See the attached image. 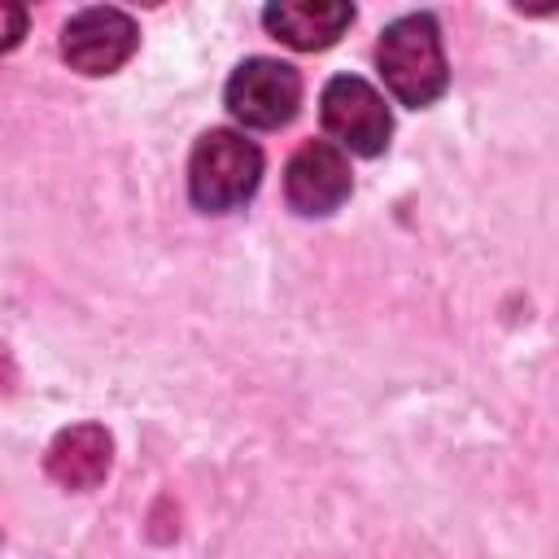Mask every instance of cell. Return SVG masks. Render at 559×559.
<instances>
[{
    "label": "cell",
    "mask_w": 559,
    "mask_h": 559,
    "mask_svg": "<svg viewBox=\"0 0 559 559\" xmlns=\"http://www.w3.org/2000/svg\"><path fill=\"white\" fill-rule=\"evenodd\" d=\"M376 66H380L384 87L411 109L432 105L445 92V79H450L445 74V52H441V31L428 13L397 17L380 35Z\"/></svg>",
    "instance_id": "cell-1"
},
{
    "label": "cell",
    "mask_w": 559,
    "mask_h": 559,
    "mask_svg": "<svg viewBox=\"0 0 559 559\" xmlns=\"http://www.w3.org/2000/svg\"><path fill=\"white\" fill-rule=\"evenodd\" d=\"M262 183V148L240 131L214 127L192 144L188 157V197L197 210L223 214L245 205Z\"/></svg>",
    "instance_id": "cell-2"
},
{
    "label": "cell",
    "mask_w": 559,
    "mask_h": 559,
    "mask_svg": "<svg viewBox=\"0 0 559 559\" xmlns=\"http://www.w3.org/2000/svg\"><path fill=\"white\" fill-rule=\"evenodd\" d=\"M223 100H227V114L240 127L275 131L301 105V74L288 61H275V57H249L227 79Z\"/></svg>",
    "instance_id": "cell-3"
},
{
    "label": "cell",
    "mask_w": 559,
    "mask_h": 559,
    "mask_svg": "<svg viewBox=\"0 0 559 559\" xmlns=\"http://www.w3.org/2000/svg\"><path fill=\"white\" fill-rule=\"evenodd\" d=\"M319 114H323L332 144H341L345 153H358V157L384 153V144L393 135L384 96L358 74H336L319 96Z\"/></svg>",
    "instance_id": "cell-4"
},
{
    "label": "cell",
    "mask_w": 559,
    "mask_h": 559,
    "mask_svg": "<svg viewBox=\"0 0 559 559\" xmlns=\"http://www.w3.org/2000/svg\"><path fill=\"white\" fill-rule=\"evenodd\" d=\"M135 44H140V31H135L131 13L114 9V4H92V9L74 13L61 31V57L70 61V70L92 74V79L127 66Z\"/></svg>",
    "instance_id": "cell-5"
},
{
    "label": "cell",
    "mask_w": 559,
    "mask_h": 559,
    "mask_svg": "<svg viewBox=\"0 0 559 559\" xmlns=\"http://www.w3.org/2000/svg\"><path fill=\"white\" fill-rule=\"evenodd\" d=\"M349 157L332 140H306L284 166V197L297 214H332L349 197Z\"/></svg>",
    "instance_id": "cell-6"
},
{
    "label": "cell",
    "mask_w": 559,
    "mask_h": 559,
    "mask_svg": "<svg viewBox=\"0 0 559 559\" xmlns=\"http://www.w3.org/2000/svg\"><path fill=\"white\" fill-rule=\"evenodd\" d=\"M262 22L280 44L319 52L345 35V26L354 22V0H266Z\"/></svg>",
    "instance_id": "cell-7"
},
{
    "label": "cell",
    "mask_w": 559,
    "mask_h": 559,
    "mask_svg": "<svg viewBox=\"0 0 559 559\" xmlns=\"http://www.w3.org/2000/svg\"><path fill=\"white\" fill-rule=\"evenodd\" d=\"M114 459V441L100 424H74L52 437L48 445V476L61 489H92L105 480Z\"/></svg>",
    "instance_id": "cell-8"
},
{
    "label": "cell",
    "mask_w": 559,
    "mask_h": 559,
    "mask_svg": "<svg viewBox=\"0 0 559 559\" xmlns=\"http://www.w3.org/2000/svg\"><path fill=\"white\" fill-rule=\"evenodd\" d=\"M26 35V4L22 0H0V52L17 48Z\"/></svg>",
    "instance_id": "cell-9"
},
{
    "label": "cell",
    "mask_w": 559,
    "mask_h": 559,
    "mask_svg": "<svg viewBox=\"0 0 559 559\" xmlns=\"http://www.w3.org/2000/svg\"><path fill=\"white\" fill-rule=\"evenodd\" d=\"M555 4H559V0H515V9H520V13H533V17L555 13Z\"/></svg>",
    "instance_id": "cell-10"
},
{
    "label": "cell",
    "mask_w": 559,
    "mask_h": 559,
    "mask_svg": "<svg viewBox=\"0 0 559 559\" xmlns=\"http://www.w3.org/2000/svg\"><path fill=\"white\" fill-rule=\"evenodd\" d=\"M144 4H157V0H144Z\"/></svg>",
    "instance_id": "cell-11"
},
{
    "label": "cell",
    "mask_w": 559,
    "mask_h": 559,
    "mask_svg": "<svg viewBox=\"0 0 559 559\" xmlns=\"http://www.w3.org/2000/svg\"><path fill=\"white\" fill-rule=\"evenodd\" d=\"M22 4H26V0H22Z\"/></svg>",
    "instance_id": "cell-12"
}]
</instances>
